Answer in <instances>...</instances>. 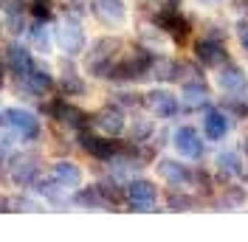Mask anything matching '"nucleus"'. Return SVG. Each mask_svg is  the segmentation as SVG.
Listing matches in <instances>:
<instances>
[{
    "mask_svg": "<svg viewBox=\"0 0 248 242\" xmlns=\"http://www.w3.org/2000/svg\"><path fill=\"white\" fill-rule=\"evenodd\" d=\"M122 57V40L119 37H99L91 48H85V71L96 79H110L113 65Z\"/></svg>",
    "mask_w": 248,
    "mask_h": 242,
    "instance_id": "nucleus-1",
    "label": "nucleus"
},
{
    "mask_svg": "<svg viewBox=\"0 0 248 242\" xmlns=\"http://www.w3.org/2000/svg\"><path fill=\"white\" fill-rule=\"evenodd\" d=\"M153 51L150 48H136L130 57H119V62L113 65L110 71V79L116 82H139L144 76H150V68H153Z\"/></svg>",
    "mask_w": 248,
    "mask_h": 242,
    "instance_id": "nucleus-2",
    "label": "nucleus"
},
{
    "mask_svg": "<svg viewBox=\"0 0 248 242\" xmlns=\"http://www.w3.org/2000/svg\"><path fill=\"white\" fill-rule=\"evenodd\" d=\"M6 172H9V178L15 186H23V189H29L34 183L40 181V158L34 155V152H15V155H9V164H6Z\"/></svg>",
    "mask_w": 248,
    "mask_h": 242,
    "instance_id": "nucleus-3",
    "label": "nucleus"
},
{
    "mask_svg": "<svg viewBox=\"0 0 248 242\" xmlns=\"http://www.w3.org/2000/svg\"><path fill=\"white\" fill-rule=\"evenodd\" d=\"M3 124L15 133L20 141H26V144H34L40 133H43V127H40V119L26 110V107H9L6 113H3Z\"/></svg>",
    "mask_w": 248,
    "mask_h": 242,
    "instance_id": "nucleus-4",
    "label": "nucleus"
},
{
    "mask_svg": "<svg viewBox=\"0 0 248 242\" xmlns=\"http://www.w3.org/2000/svg\"><path fill=\"white\" fill-rule=\"evenodd\" d=\"M54 40H57V45L65 57H79V54H85V48H88V37H85V31L79 26V20H62L60 26L54 29Z\"/></svg>",
    "mask_w": 248,
    "mask_h": 242,
    "instance_id": "nucleus-5",
    "label": "nucleus"
},
{
    "mask_svg": "<svg viewBox=\"0 0 248 242\" xmlns=\"http://www.w3.org/2000/svg\"><path fill=\"white\" fill-rule=\"evenodd\" d=\"M124 200L133 206V212H155V200H158V189L153 181L136 178L124 186Z\"/></svg>",
    "mask_w": 248,
    "mask_h": 242,
    "instance_id": "nucleus-6",
    "label": "nucleus"
},
{
    "mask_svg": "<svg viewBox=\"0 0 248 242\" xmlns=\"http://www.w3.org/2000/svg\"><path fill=\"white\" fill-rule=\"evenodd\" d=\"M46 113L51 116L54 121H60L65 127H71V130H88V121L91 116L85 113V110H79L77 105H71V102H65V99H54L51 105H46Z\"/></svg>",
    "mask_w": 248,
    "mask_h": 242,
    "instance_id": "nucleus-7",
    "label": "nucleus"
},
{
    "mask_svg": "<svg viewBox=\"0 0 248 242\" xmlns=\"http://www.w3.org/2000/svg\"><path fill=\"white\" fill-rule=\"evenodd\" d=\"M155 26L158 31H164V34H170L175 43H184L186 37L192 34V26H189V20H186L175 6H167V9H161V12H155Z\"/></svg>",
    "mask_w": 248,
    "mask_h": 242,
    "instance_id": "nucleus-8",
    "label": "nucleus"
},
{
    "mask_svg": "<svg viewBox=\"0 0 248 242\" xmlns=\"http://www.w3.org/2000/svg\"><path fill=\"white\" fill-rule=\"evenodd\" d=\"M195 57H198V62H201L203 68H220V65L229 62V51L223 45V40L203 37V40L195 43Z\"/></svg>",
    "mask_w": 248,
    "mask_h": 242,
    "instance_id": "nucleus-9",
    "label": "nucleus"
},
{
    "mask_svg": "<svg viewBox=\"0 0 248 242\" xmlns=\"http://www.w3.org/2000/svg\"><path fill=\"white\" fill-rule=\"evenodd\" d=\"M17 88L26 93V96H31V99H40V96H46V93L54 91V76L48 74L46 68H31L26 76H20L17 79Z\"/></svg>",
    "mask_w": 248,
    "mask_h": 242,
    "instance_id": "nucleus-10",
    "label": "nucleus"
},
{
    "mask_svg": "<svg viewBox=\"0 0 248 242\" xmlns=\"http://www.w3.org/2000/svg\"><path fill=\"white\" fill-rule=\"evenodd\" d=\"M158 178L164 183H170L172 189H184V186H192L195 172L186 166V164H181V161L161 158V161H158Z\"/></svg>",
    "mask_w": 248,
    "mask_h": 242,
    "instance_id": "nucleus-11",
    "label": "nucleus"
},
{
    "mask_svg": "<svg viewBox=\"0 0 248 242\" xmlns=\"http://www.w3.org/2000/svg\"><path fill=\"white\" fill-rule=\"evenodd\" d=\"M93 124H96V130L99 133H105L108 138H116L124 133V127H127V119H124V110L116 105H108L102 107L96 116H93Z\"/></svg>",
    "mask_w": 248,
    "mask_h": 242,
    "instance_id": "nucleus-12",
    "label": "nucleus"
},
{
    "mask_svg": "<svg viewBox=\"0 0 248 242\" xmlns=\"http://www.w3.org/2000/svg\"><path fill=\"white\" fill-rule=\"evenodd\" d=\"M144 105H147V110H150L153 116H158V119H172V116H178V110H181L178 96H172V93L164 91V88L147 93V96H144Z\"/></svg>",
    "mask_w": 248,
    "mask_h": 242,
    "instance_id": "nucleus-13",
    "label": "nucleus"
},
{
    "mask_svg": "<svg viewBox=\"0 0 248 242\" xmlns=\"http://www.w3.org/2000/svg\"><path fill=\"white\" fill-rule=\"evenodd\" d=\"M217 85L226 96H243L248 88V76L240 65H220V74H217Z\"/></svg>",
    "mask_w": 248,
    "mask_h": 242,
    "instance_id": "nucleus-14",
    "label": "nucleus"
},
{
    "mask_svg": "<svg viewBox=\"0 0 248 242\" xmlns=\"http://www.w3.org/2000/svg\"><path fill=\"white\" fill-rule=\"evenodd\" d=\"M79 147L88 152V155H93L96 161H105V164L119 152V144H116V141H108V138H102V136H93V133H88V130H79Z\"/></svg>",
    "mask_w": 248,
    "mask_h": 242,
    "instance_id": "nucleus-15",
    "label": "nucleus"
},
{
    "mask_svg": "<svg viewBox=\"0 0 248 242\" xmlns=\"http://www.w3.org/2000/svg\"><path fill=\"white\" fill-rule=\"evenodd\" d=\"M172 144H175V150L181 152L184 158H189V161H198L203 155V138L195 127H178L175 136H172Z\"/></svg>",
    "mask_w": 248,
    "mask_h": 242,
    "instance_id": "nucleus-16",
    "label": "nucleus"
},
{
    "mask_svg": "<svg viewBox=\"0 0 248 242\" xmlns=\"http://www.w3.org/2000/svg\"><path fill=\"white\" fill-rule=\"evenodd\" d=\"M91 12L102 26H122L124 20H127V6H124V0H93Z\"/></svg>",
    "mask_w": 248,
    "mask_h": 242,
    "instance_id": "nucleus-17",
    "label": "nucleus"
},
{
    "mask_svg": "<svg viewBox=\"0 0 248 242\" xmlns=\"http://www.w3.org/2000/svg\"><path fill=\"white\" fill-rule=\"evenodd\" d=\"M3 65H6L17 79H20V76H26L31 68H34V57H31L29 48L17 45V43H9L6 51H3Z\"/></svg>",
    "mask_w": 248,
    "mask_h": 242,
    "instance_id": "nucleus-18",
    "label": "nucleus"
},
{
    "mask_svg": "<svg viewBox=\"0 0 248 242\" xmlns=\"http://www.w3.org/2000/svg\"><path fill=\"white\" fill-rule=\"evenodd\" d=\"M229 130H232V116H226L223 110L209 107L203 113V136L209 138V141H223V138L229 136Z\"/></svg>",
    "mask_w": 248,
    "mask_h": 242,
    "instance_id": "nucleus-19",
    "label": "nucleus"
},
{
    "mask_svg": "<svg viewBox=\"0 0 248 242\" xmlns=\"http://www.w3.org/2000/svg\"><path fill=\"white\" fill-rule=\"evenodd\" d=\"M217 164V172L223 181H232V178H243L246 175V161L237 150H220L215 158Z\"/></svg>",
    "mask_w": 248,
    "mask_h": 242,
    "instance_id": "nucleus-20",
    "label": "nucleus"
},
{
    "mask_svg": "<svg viewBox=\"0 0 248 242\" xmlns=\"http://www.w3.org/2000/svg\"><path fill=\"white\" fill-rule=\"evenodd\" d=\"M181 99H184V107H189V110H203L209 105L212 93H209V85L203 79H189V82H184Z\"/></svg>",
    "mask_w": 248,
    "mask_h": 242,
    "instance_id": "nucleus-21",
    "label": "nucleus"
},
{
    "mask_svg": "<svg viewBox=\"0 0 248 242\" xmlns=\"http://www.w3.org/2000/svg\"><path fill=\"white\" fill-rule=\"evenodd\" d=\"M51 178L65 189H79L82 186V169L77 164H71V161H57L51 166Z\"/></svg>",
    "mask_w": 248,
    "mask_h": 242,
    "instance_id": "nucleus-22",
    "label": "nucleus"
},
{
    "mask_svg": "<svg viewBox=\"0 0 248 242\" xmlns=\"http://www.w3.org/2000/svg\"><path fill=\"white\" fill-rule=\"evenodd\" d=\"M150 76H155L158 82H175V79H181V62L170 60V57H155Z\"/></svg>",
    "mask_w": 248,
    "mask_h": 242,
    "instance_id": "nucleus-23",
    "label": "nucleus"
},
{
    "mask_svg": "<svg viewBox=\"0 0 248 242\" xmlns=\"http://www.w3.org/2000/svg\"><path fill=\"white\" fill-rule=\"evenodd\" d=\"M6 29L12 34H23L26 26V3L23 0H9L6 3Z\"/></svg>",
    "mask_w": 248,
    "mask_h": 242,
    "instance_id": "nucleus-24",
    "label": "nucleus"
},
{
    "mask_svg": "<svg viewBox=\"0 0 248 242\" xmlns=\"http://www.w3.org/2000/svg\"><path fill=\"white\" fill-rule=\"evenodd\" d=\"M74 203L82 206V209H105L108 203H105V197L99 192V186H85V189H79L77 195H74Z\"/></svg>",
    "mask_w": 248,
    "mask_h": 242,
    "instance_id": "nucleus-25",
    "label": "nucleus"
},
{
    "mask_svg": "<svg viewBox=\"0 0 248 242\" xmlns=\"http://www.w3.org/2000/svg\"><path fill=\"white\" fill-rule=\"evenodd\" d=\"M26 31H29L31 45L40 48V54H48V51H51V31H48L46 20H37V23H34L31 29H26Z\"/></svg>",
    "mask_w": 248,
    "mask_h": 242,
    "instance_id": "nucleus-26",
    "label": "nucleus"
},
{
    "mask_svg": "<svg viewBox=\"0 0 248 242\" xmlns=\"http://www.w3.org/2000/svg\"><path fill=\"white\" fill-rule=\"evenodd\" d=\"M167 206H170V212H192L198 206V200L192 195H186L184 189H172L167 195Z\"/></svg>",
    "mask_w": 248,
    "mask_h": 242,
    "instance_id": "nucleus-27",
    "label": "nucleus"
},
{
    "mask_svg": "<svg viewBox=\"0 0 248 242\" xmlns=\"http://www.w3.org/2000/svg\"><path fill=\"white\" fill-rule=\"evenodd\" d=\"M246 200H248V192L243 186H226L220 206L223 209H240V206H246Z\"/></svg>",
    "mask_w": 248,
    "mask_h": 242,
    "instance_id": "nucleus-28",
    "label": "nucleus"
},
{
    "mask_svg": "<svg viewBox=\"0 0 248 242\" xmlns=\"http://www.w3.org/2000/svg\"><path fill=\"white\" fill-rule=\"evenodd\" d=\"M60 93L62 96H85V82H82L74 71H68V74H62V79H60Z\"/></svg>",
    "mask_w": 248,
    "mask_h": 242,
    "instance_id": "nucleus-29",
    "label": "nucleus"
},
{
    "mask_svg": "<svg viewBox=\"0 0 248 242\" xmlns=\"http://www.w3.org/2000/svg\"><path fill=\"white\" fill-rule=\"evenodd\" d=\"M96 186H99V192H102V197H105L108 206H119L124 200V189H119V183L113 181V178H110V181H99Z\"/></svg>",
    "mask_w": 248,
    "mask_h": 242,
    "instance_id": "nucleus-30",
    "label": "nucleus"
},
{
    "mask_svg": "<svg viewBox=\"0 0 248 242\" xmlns=\"http://www.w3.org/2000/svg\"><path fill=\"white\" fill-rule=\"evenodd\" d=\"M155 127L150 119H133L130 124V141H147V138H153Z\"/></svg>",
    "mask_w": 248,
    "mask_h": 242,
    "instance_id": "nucleus-31",
    "label": "nucleus"
},
{
    "mask_svg": "<svg viewBox=\"0 0 248 242\" xmlns=\"http://www.w3.org/2000/svg\"><path fill=\"white\" fill-rule=\"evenodd\" d=\"M12 212H40V203L29 197H15L12 200Z\"/></svg>",
    "mask_w": 248,
    "mask_h": 242,
    "instance_id": "nucleus-32",
    "label": "nucleus"
},
{
    "mask_svg": "<svg viewBox=\"0 0 248 242\" xmlns=\"http://www.w3.org/2000/svg\"><path fill=\"white\" fill-rule=\"evenodd\" d=\"M31 15L37 17V20H48V17H51V6H48V0H34Z\"/></svg>",
    "mask_w": 248,
    "mask_h": 242,
    "instance_id": "nucleus-33",
    "label": "nucleus"
},
{
    "mask_svg": "<svg viewBox=\"0 0 248 242\" xmlns=\"http://www.w3.org/2000/svg\"><path fill=\"white\" fill-rule=\"evenodd\" d=\"M119 102H122L124 107H136V105H141L139 93H119Z\"/></svg>",
    "mask_w": 248,
    "mask_h": 242,
    "instance_id": "nucleus-34",
    "label": "nucleus"
},
{
    "mask_svg": "<svg viewBox=\"0 0 248 242\" xmlns=\"http://www.w3.org/2000/svg\"><path fill=\"white\" fill-rule=\"evenodd\" d=\"M237 37H240V45L248 51V23H240L237 26Z\"/></svg>",
    "mask_w": 248,
    "mask_h": 242,
    "instance_id": "nucleus-35",
    "label": "nucleus"
},
{
    "mask_svg": "<svg viewBox=\"0 0 248 242\" xmlns=\"http://www.w3.org/2000/svg\"><path fill=\"white\" fill-rule=\"evenodd\" d=\"M3 212H12V200L0 195V214H3Z\"/></svg>",
    "mask_w": 248,
    "mask_h": 242,
    "instance_id": "nucleus-36",
    "label": "nucleus"
},
{
    "mask_svg": "<svg viewBox=\"0 0 248 242\" xmlns=\"http://www.w3.org/2000/svg\"><path fill=\"white\" fill-rule=\"evenodd\" d=\"M184 0H167V6H181Z\"/></svg>",
    "mask_w": 248,
    "mask_h": 242,
    "instance_id": "nucleus-37",
    "label": "nucleus"
},
{
    "mask_svg": "<svg viewBox=\"0 0 248 242\" xmlns=\"http://www.w3.org/2000/svg\"><path fill=\"white\" fill-rule=\"evenodd\" d=\"M3 74H6V71H3V60H0V88H3Z\"/></svg>",
    "mask_w": 248,
    "mask_h": 242,
    "instance_id": "nucleus-38",
    "label": "nucleus"
},
{
    "mask_svg": "<svg viewBox=\"0 0 248 242\" xmlns=\"http://www.w3.org/2000/svg\"><path fill=\"white\" fill-rule=\"evenodd\" d=\"M0 181H3V161H0Z\"/></svg>",
    "mask_w": 248,
    "mask_h": 242,
    "instance_id": "nucleus-39",
    "label": "nucleus"
},
{
    "mask_svg": "<svg viewBox=\"0 0 248 242\" xmlns=\"http://www.w3.org/2000/svg\"><path fill=\"white\" fill-rule=\"evenodd\" d=\"M246 152H248V138H246Z\"/></svg>",
    "mask_w": 248,
    "mask_h": 242,
    "instance_id": "nucleus-40",
    "label": "nucleus"
},
{
    "mask_svg": "<svg viewBox=\"0 0 248 242\" xmlns=\"http://www.w3.org/2000/svg\"><path fill=\"white\" fill-rule=\"evenodd\" d=\"M0 124H3V119H0Z\"/></svg>",
    "mask_w": 248,
    "mask_h": 242,
    "instance_id": "nucleus-41",
    "label": "nucleus"
}]
</instances>
